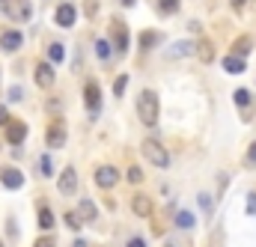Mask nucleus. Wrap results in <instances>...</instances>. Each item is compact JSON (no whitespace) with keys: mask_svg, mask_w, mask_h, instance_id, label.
Here are the masks:
<instances>
[{"mask_svg":"<svg viewBox=\"0 0 256 247\" xmlns=\"http://www.w3.org/2000/svg\"><path fill=\"white\" fill-rule=\"evenodd\" d=\"M137 116L146 128H155L158 125V96L152 90H143L140 98H137Z\"/></svg>","mask_w":256,"mask_h":247,"instance_id":"nucleus-1","label":"nucleus"},{"mask_svg":"<svg viewBox=\"0 0 256 247\" xmlns=\"http://www.w3.org/2000/svg\"><path fill=\"white\" fill-rule=\"evenodd\" d=\"M3 15H9L12 21H30L33 18V6L30 0H0Z\"/></svg>","mask_w":256,"mask_h":247,"instance_id":"nucleus-2","label":"nucleus"},{"mask_svg":"<svg viewBox=\"0 0 256 247\" xmlns=\"http://www.w3.org/2000/svg\"><path fill=\"white\" fill-rule=\"evenodd\" d=\"M143 155L155 164V167H170V155H167V149L158 143V140H143Z\"/></svg>","mask_w":256,"mask_h":247,"instance_id":"nucleus-3","label":"nucleus"},{"mask_svg":"<svg viewBox=\"0 0 256 247\" xmlns=\"http://www.w3.org/2000/svg\"><path fill=\"white\" fill-rule=\"evenodd\" d=\"M84 102H86V108H90V114H92V116L102 110V90H98V84H96V80H90V84L84 86Z\"/></svg>","mask_w":256,"mask_h":247,"instance_id":"nucleus-4","label":"nucleus"},{"mask_svg":"<svg viewBox=\"0 0 256 247\" xmlns=\"http://www.w3.org/2000/svg\"><path fill=\"white\" fill-rule=\"evenodd\" d=\"M116 182H120V170H116V167L104 164V167H98V170H96V185H98V188H114Z\"/></svg>","mask_w":256,"mask_h":247,"instance_id":"nucleus-5","label":"nucleus"},{"mask_svg":"<svg viewBox=\"0 0 256 247\" xmlns=\"http://www.w3.org/2000/svg\"><path fill=\"white\" fill-rule=\"evenodd\" d=\"M0 182L9 188V190H18V188L24 185V173L15 170V167H0Z\"/></svg>","mask_w":256,"mask_h":247,"instance_id":"nucleus-6","label":"nucleus"},{"mask_svg":"<svg viewBox=\"0 0 256 247\" xmlns=\"http://www.w3.org/2000/svg\"><path fill=\"white\" fill-rule=\"evenodd\" d=\"M57 188H60V194H66V196H72L78 190V173H74V167H66L63 173H60Z\"/></svg>","mask_w":256,"mask_h":247,"instance_id":"nucleus-7","label":"nucleus"},{"mask_svg":"<svg viewBox=\"0 0 256 247\" xmlns=\"http://www.w3.org/2000/svg\"><path fill=\"white\" fill-rule=\"evenodd\" d=\"M24 137H27V125L21 122V120H12V116H9V122H6V140L18 146Z\"/></svg>","mask_w":256,"mask_h":247,"instance_id":"nucleus-8","label":"nucleus"},{"mask_svg":"<svg viewBox=\"0 0 256 247\" xmlns=\"http://www.w3.org/2000/svg\"><path fill=\"white\" fill-rule=\"evenodd\" d=\"M21 45H24V36H21L18 30H6V33L0 36V48H3V51H9V54H12V51H18Z\"/></svg>","mask_w":256,"mask_h":247,"instance_id":"nucleus-9","label":"nucleus"},{"mask_svg":"<svg viewBox=\"0 0 256 247\" xmlns=\"http://www.w3.org/2000/svg\"><path fill=\"white\" fill-rule=\"evenodd\" d=\"M74 18H78V9H74L72 3L57 6V15H54V21H57L60 27H72V24H74Z\"/></svg>","mask_w":256,"mask_h":247,"instance_id":"nucleus-10","label":"nucleus"},{"mask_svg":"<svg viewBox=\"0 0 256 247\" xmlns=\"http://www.w3.org/2000/svg\"><path fill=\"white\" fill-rule=\"evenodd\" d=\"M188 54H194V42H188V39H182V42H176L164 51L167 60H179V57H188Z\"/></svg>","mask_w":256,"mask_h":247,"instance_id":"nucleus-11","label":"nucleus"},{"mask_svg":"<svg viewBox=\"0 0 256 247\" xmlns=\"http://www.w3.org/2000/svg\"><path fill=\"white\" fill-rule=\"evenodd\" d=\"M36 84H39L42 90L54 86V68H51V62H39V66H36Z\"/></svg>","mask_w":256,"mask_h":247,"instance_id":"nucleus-12","label":"nucleus"},{"mask_svg":"<svg viewBox=\"0 0 256 247\" xmlns=\"http://www.w3.org/2000/svg\"><path fill=\"white\" fill-rule=\"evenodd\" d=\"M110 30H114L116 51H120V54H126V51H128V30H126V24H122V21H114V24H110Z\"/></svg>","mask_w":256,"mask_h":247,"instance_id":"nucleus-13","label":"nucleus"},{"mask_svg":"<svg viewBox=\"0 0 256 247\" xmlns=\"http://www.w3.org/2000/svg\"><path fill=\"white\" fill-rule=\"evenodd\" d=\"M131 208H134L137 218H152V200L143 196V194H137V196L131 200Z\"/></svg>","mask_w":256,"mask_h":247,"instance_id":"nucleus-14","label":"nucleus"},{"mask_svg":"<svg viewBox=\"0 0 256 247\" xmlns=\"http://www.w3.org/2000/svg\"><path fill=\"white\" fill-rule=\"evenodd\" d=\"M45 140H48V146H51V149H60V146L66 143V128H63V122H54V125H51Z\"/></svg>","mask_w":256,"mask_h":247,"instance_id":"nucleus-15","label":"nucleus"},{"mask_svg":"<svg viewBox=\"0 0 256 247\" xmlns=\"http://www.w3.org/2000/svg\"><path fill=\"white\" fill-rule=\"evenodd\" d=\"M196 57H200V62H212L214 60V45L208 39H200L196 42Z\"/></svg>","mask_w":256,"mask_h":247,"instance_id":"nucleus-16","label":"nucleus"},{"mask_svg":"<svg viewBox=\"0 0 256 247\" xmlns=\"http://www.w3.org/2000/svg\"><path fill=\"white\" fill-rule=\"evenodd\" d=\"M96 214H98L96 202H92V200H80V206H78V218H80V220H96Z\"/></svg>","mask_w":256,"mask_h":247,"instance_id":"nucleus-17","label":"nucleus"},{"mask_svg":"<svg viewBox=\"0 0 256 247\" xmlns=\"http://www.w3.org/2000/svg\"><path fill=\"white\" fill-rule=\"evenodd\" d=\"M224 68H226L230 74H242L248 66H244V57H238V54H230V57L224 60Z\"/></svg>","mask_w":256,"mask_h":247,"instance_id":"nucleus-18","label":"nucleus"},{"mask_svg":"<svg viewBox=\"0 0 256 247\" xmlns=\"http://www.w3.org/2000/svg\"><path fill=\"white\" fill-rule=\"evenodd\" d=\"M39 230H54V212L48 206L39 208Z\"/></svg>","mask_w":256,"mask_h":247,"instance_id":"nucleus-19","label":"nucleus"},{"mask_svg":"<svg viewBox=\"0 0 256 247\" xmlns=\"http://www.w3.org/2000/svg\"><path fill=\"white\" fill-rule=\"evenodd\" d=\"M176 224H179L182 230H194V224H196V218H194L191 212H176Z\"/></svg>","mask_w":256,"mask_h":247,"instance_id":"nucleus-20","label":"nucleus"},{"mask_svg":"<svg viewBox=\"0 0 256 247\" xmlns=\"http://www.w3.org/2000/svg\"><path fill=\"white\" fill-rule=\"evenodd\" d=\"M66 57V51H63V45H60V42H54V45H51V48H48V60L51 62H60Z\"/></svg>","mask_w":256,"mask_h":247,"instance_id":"nucleus-21","label":"nucleus"},{"mask_svg":"<svg viewBox=\"0 0 256 247\" xmlns=\"http://www.w3.org/2000/svg\"><path fill=\"white\" fill-rule=\"evenodd\" d=\"M248 51H250V39H248V36H242V39H238V42L232 45V54H238V57H244Z\"/></svg>","mask_w":256,"mask_h":247,"instance_id":"nucleus-22","label":"nucleus"},{"mask_svg":"<svg viewBox=\"0 0 256 247\" xmlns=\"http://www.w3.org/2000/svg\"><path fill=\"white\" fill-rule=\"evenodd\" d=\"M158 6H161V12H164V15L179 12V0H158Z\"/></svg>","mask_w":256,"mask_h":247,"instance_id":"nucleus-23","label":"nucleus"},{"mask_svg":"<svg viewBox=\"0 0 256 247\" xmlns=\"http://www.w3.org/2000/svg\"><path fill=\"white\" fill-rule=\"evenodd\" d=\"M158 42V33H152V30H146V33H140V45L143 48H152Z\"/></svg>","mask_w":256,"mask_h":247,"instance_id":"nucleus-24","label":"nucleus"},{"mask_svg":"<svg viewBox=\"0 0 256 247\" xmlns=\"http://www.w3.org/2000/svg\"><path fill=\"white\" fill-rule=\"evenodd\" d=\"M96 54H98V60H108V57H110V45H108L104 39H98V42H96Z\"/></svg>","mask_w":256,"mask_h":247,"instance_id":"nucleus-25","label":"nucleus"},{"mask_svg":"<svg viewBox=\"0 0 256 247\" xmlns=\"http://www.w3.org/2000/svg\"><path fill=\"white\" fill-rule=\"evenodd\" d=\"M80 224H84V220L78 218V212H66V226H68V230H80Z\"/></svg>","mask_w":256,"mask_h":247,"instance_id":"nucleus-26","label":"nucleus"},{"mask_svg":"<svg viewBox=\"0 0 256 247\" xmlns=\"http://www.w3.org/2000/svg\"><path fill=\"white\" fill-rule=\"evenodd\" d=\"M128 182L131 185H140L143 182V170L140 167H128Z\"/></svg>","mask_w":256,"mask_h":247,"instance_id":"nucleus-27","label":"nucleus"},{"mask_svg":"<svg viewBox=\"0 0 256 247\" xmlns=\"http://www.w3.org/2000/svg\"><path fill=\"white\" fill-rule=\"evenodd\" d=\"M126 84H128V74H120V78H116V84H114V96H116V98L126 92Z\"/></svg>","mask_w":256,"mask_h":247,"instance_id":"nucleus-28","label":"nucleus"},{"mask_svg":"<svg viewBox=\"0 0 256 247\" xmlns=\"http://www.w3.org/2000/svg\"><path fill=\"white\" fill-rule=\"evenodd\" d=\"M200 206H202V212H206V214H212V208H214V202H212V196H208V194H200Z\"/></svg>","mask_w":256,"mask_h":247,"instance_id":"nucleus-29","label":"nucleus"},{"mask_svg":"<svg viewBox=\"0 0 256 247\" xmlns=\"http://www.w3.org/2000/svg\"><path fill=\"white\" fill-rule=\"evenodd\" d=\"M39 167H42V173H45V176H51V173H54V164H51V158H48V155H42Z\"/></svg>","mask_w":256,"mask_h":247,"instance_id":"nucleus-30","label":"nucleus"},{"mask_svg":"<svg viewBox=\"0 0 256 247\" xmlns=\"http://www.w3.org/2000/svg\"><path fill=\"white\" fill-rule=\"evenodd\" d=\"M248 102H250V96H248V90H238V92H236V104H242V108H248Z\"/></svg>","mask_w":256,"mask_h":247,"instance_id":"nucleus-31","label":"nucleus"},{"mask_svg":"<svg viewBox=\"0 0 256 247\" xmlns=\"http://www.w3.org/2000/svg\"><path fill=\"white\" fill-rule=\"evenodd\" d=\"M33 247H57V242H54L51 236H42V238H39V242H36Z\"/></svg>","mask_w":256,"mask_h":247,"instance_id":"nucleus-32","label":"nucleus"},{"mask_svg":"<svg viewBox=\"0 0 256 247\" xmlns=\"http://www.w3.org/2000/svg\"><path fill=\"white\" fill-rule=\"evenodd\" d=\"M248 214H256V194H248Z\"/></svg>","mask_w":256,"mask_h":247,"instance_id":"nucleus-33","label":"nucleus"},{"mask_svg":"<svg viewBox=\"0 0 256 247\" xmlns=\"http://www.w3.org/2000/svg\"><path fill=\"white\" fill-rule=\"evenodd\" d=\"M6 122H9V110L0 104V125H6Z\"/></svg>","mask_w":256,"mask_h":247,"instance_id":"nucleus-34","label":"nucleus"},{"mask_svg":"<svg viewBox=\"0 0 256 247\" xmlns=\"http://www.w3.org/2000/svg\"><path fill=\"white\" fill-rule=\"evenodd\" d=\"M248 161H250V164H256V143L248 149Z\"/></svg>","mask_w":256,"mask_h":247,"instance_id":"nucleus-35","label":"nucleus"},{"mask_svg":"<svg viewBox=\"0 0 256 247\" xmlns=\"http://www.w3.org/2000/svg\"><path fill=\"white\" fill-rule=\"evenodd\" d=\"M128 247H146V242H143V238H131V242H128Z\"/></svg>","mask_w":256,"mask_h":247,"instance_id":"nucleus-36","label":"nucleus"},{"mask_svg":"<svg viewBox=\"0 0 256 247\" xmlns=\"http://www.w3.org/2000/svg\"><path fill=\"white\" fill-rule=\"evenodd\" d=\"M120 3H122V6H134V3H137V0H120Z\"/></svg>","mask_w":256,"mask_h":247,"instance_id":"nucleus-37","label":"nucleus"},{"mask_svg":"<svg viewBox=\"0 0 256 247\" xmlns=\"http://www.w3.org/2000/svg\"><path fill=\"white\" fill-rule=\"evenodd\" d=\"M72 247H86V242H74Z\"/></svg>","mask_w":256,"mask_h":247,"instance_id":"nucleus-38","label":"nucleus"},{"mask_svg":"<svg viewBox=\"0 0 256 247\" xmlns=\"http://www.w3.org/2000/svg\"><path fill=\"white\" fill-rule=\"evenodd\" d=\"M167 247H173V244H167Z\"/></svg>","mask_w":256,"mask_h":247,"instance_id":"nucleus-39","label":"nucleus"},{"mask_svg":"<svg viewBox=\"0 0 256 247\" xmlns=\"http://www.w3.org/2000/svg\"><path fill=\"white\" fill-rule=\"evenodd\" d=\"M0 247H3V244H0Z\"/></svg>","mask_w":256,"mask_h":247,"instance_id":"nucleus-40","label":"nucleus"}]
</instances>
